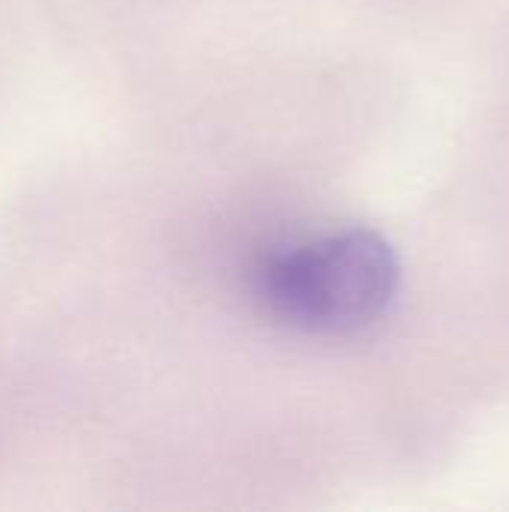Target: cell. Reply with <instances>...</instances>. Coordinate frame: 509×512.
Returning a JSON list of instances; mask_svg holds the SVG:
<instances>
[{
    "label": "cell",
    "mask_w": 509,
    "mask_h": 512,
    "mask_svg": "<svg viewBox=\"0 0 509 512\" xmlns=\"http://www.w3.org/2000/svg\"><path fill=\"white\" fill-rule=\"evenodd\" d=\"M399 279V255L384 234L342 228L276 249L258 273V291L291 327L357 333L390 312Z\"/></svg>",
    "instance_id": "cell-1"
}]
</instances>
